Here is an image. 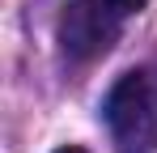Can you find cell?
Instances as JSON below:
<instances>
[{
  "label": "cell",
  "instance_id": "6da1fadb",
  "mask_svg": "<svg viewBox=\"0 0 157 153\" xmlns=\"http://www.w3.org/2000/svg\"><path fill=\"white\" fill-rule=\"evenodd\" d=\"M106 128L119 153H157V73L132 68L106 94Z\"/></svg>",
  "mask_w": 157,
  "mask_h": 153
},
{
  "label": "cell",
  "instance_id": "7a4b0ae2",
  "mask_svg": "<svg viewBox=\"0 0 157 153\" xmlns=\"http://www.w3.org/2000/svg\"><path fill=\"white\" fill-rule=\"evenodd\" d=\"M119 9L110 0H68L59 13V47L72 60H98L119 38Z\"/></svg>",
  "mask_w": 157,
  "mask_h": 153
},
{
  "label": "cell",
  "instance_id": "3957f363",
  "mask_svg": "<svg viewBox=\"0 0 157 153\" xmlns=\"http://www.w3.org/2000/svg\"><path fill=\"white\" fill-rule=\"evenodd\" d=\"M149 0H110V9H119V13H140Z\"/></svg>",
  "mask_w": 157,
  "mask_h": 153
},
{
  "label": "cell",
  "instance_id": "277c9868",
  "mask_svg": "<svg viewBox=\"0 0 157 153\" xmlns=\"http://www.w3.org/2000/svg\"><path fill=\"white\" fill-rule=\"evenodd\" d=\"M55 153H85V149H77V145H68V149H55Z\"/></svg>",
  "mask_w": 157,
  "mask_h": 153
}]
</instances>
